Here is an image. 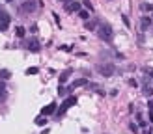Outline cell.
<instances>
[{
    "mask_svg": "<svg viewBox=\"0 0 153 134\" xmlns=\"http://www.w3.org/2000/svg\"><path fill=\"white\" fill-rule=\"evenodd\" d=\"M97 71H99L103 76H112L114 71H116V65L112 62H105V63H99V65H97Z\"/></svg>",
    "mask_w": 153,
    "mask_h": 134,
    "instance_id": "cell-1",
    "label": "cell"
},
{
    "mask_svg": "<svg viewBox=\"0 0 153 134\" xmlns=\"http://www.w3.org/2000/svg\"><path fill=\"white\" fill-rule=\"evenodd\" d=\"M97 36H99L103 41H110L112 39V26L110 24H101L97 28Z\"/></svg>",
    "mask_w": 153,
    "mask_h": 134,
    "instance_id": "cell-2",
    "label": "cell"
},
{
    "mask_svg": "<svg viewBox=\"0 0 153 134\" xmlns=\"http://www.w3.org/2000/svg\"><path fill=\"white\" fill-rule=\"evenodd\" d=\"M142 93L146 97H151L153 95V86H151V82H149V76H144V78H142Z\"/></svg>",
    "mask_w": 153,
    "mask_h": 134,
    "instance_id": "cell-3",
    "label": "cell"
},
{
    "mask_svg": "<svg viewBox=\"0 0 153 134\" xmlns=\"http://www.w3.org/2000/svg\"><path fill=\"white\" fill-rule=\"evenodd\" d=\"M36 8H38V4L34 2V0H28V2H23V4H21V11H23V13H32Z\"/></svg>",
    "mask_w": 153,
    "mask_h": 134,
    "instance_id": "cell-4",
    "label": "cell"
},
{
    "mask_svg": "<svg viewBox=\"0 0 153 134\" xmlns=\"http://www.w3.org/2000/svg\"><path fill=\"white\" fill-rule=\"evenodd\" d=\"M26 47H28V51H30V52H39V51H41L39 41H38V39H34V37L26 41Z\"/></svg>",
    "mask_w": 153,
    "mask_h": 134,
    "instance_id": "cell-5",
    "label": "cell"
},
{
    "mask_svg": "<svg viewBox=\"0 0 153 134\" xmlns=\"http://www.w3.org/2000/svg\"><path fill=\"white\" fill-rule=\"evenodd\" d=\"M10 21H11V17L4 10H0V28H8L10 26Z\"/></svg>",
    "mask_w": 153,
    "mask_h": 134,
    "instance_id": "cell-6",
    "label": "cell"
},
{
    "mask_svg": "<svg viewBox=\"0 0 153 134\" xmlns=\"http://www.w3.org/2000/svg\"><path fill=\"white\" fill-rule=\"evenodd\" d=\"M56 112V103H51V104H47V106L41 110V116H51Z\"/></svg>",
    "mask_w": 153,
    "mask_h": 134,
    "instance_id": "cell-7",
    "label": "cell"
},
{
    "mask_svg": "<svg viewBox=\"0 0 153 134\" xmlns=\"http://www.w3.org/2000/svg\"><path fill=\"white\" fill-rule=\"evenodd\" d=\"M65 10H67V11H79V10H80V2H75V0H71V2L65 4Z\"/></svg>",
    "mask_w": 153,
    "mask_h": 134,
    "instance_id": "cell-8",
    "label": "cell"
},
{
    "mask_svg": "<svg viewBox=\"0 0 153 134\" xmlns=\"http://www.w3.org/2000/svg\"><path fill=\"white\" fill-rule=\"evenodd\" d=\"M0 78H2V80L11 78V71H10V69H2V71H0Z\"/></svg>",
    "mask_w": 153,
    "mask_h": 134,
    "instance_id": "cell-9",
    "label": "cell"
},
{
    "mask_svg": "<svg viewBox=\"0 0 153 134\" xmlns=\"http://www.w3.org/2000/svg\"><path fill=\"white\" fill-rule=\"evenodd\" d=\"M69 75H71V69H67L65 73H62V76H60V84H64V82H67V78H69Z\"/></svg>",
    "mask_w": 153,
    "mask_h": 134,
    "instance_id": "cell-10",
    "label": "cell"
},
{
    "mask_svg": "<svg viewBox=\"0 0 153 134\" xmlns=\"http://www.w3.org/2000/svg\"><path fill=\"white\" fill-rule=\"evenodd\" d=\"M79 86H86V78H79V80H75L71 88L75 89V88H79Z\"/></svg>",
    "mask_w": 153,
    "mask_h": 134,
    "instance_id": "cell-11",
    "label": "cell"
},
{
    "mask_svg": "<svg viewBox=\"0 0 153 134\" xmlns=\"http://www.w3.org/2000/svg\"><path fill=\"white\" fill-rule=\"evenodd\" d=\"M64 104H65L67 108H69V106H73V104H76V97H73V95H71V97H67V101H65Z\"/></svg>",
    "mask_w": 153,
    "mask_h": 134,
    "instance_id": "cell-12",
    "label": "cell"
},
{
    "mask_svg": "<svg viewBox=\"0 0 153 134\" xmlns=\"http://www.w3.org/2000/svg\"><path fill=\"white\" fill-rule=\"evenodd\" d=\"M24 34H26V30L23 26H17V30H15V36L17 37H24Z\"/></svg>",
    "mask_w": 153,
    "mask_h": 134,
    "instance_id": "cell-13",
    "label": "cell"
},
{
    "mask_svg": "<svg viewBox=\"0 0 153 134\" xmlns=\"http://www.w3.org/2000/svg\"><path fill=\"white\" fill-rule=\"evenodd\" d=\"M79 17H80L82 21H88V17H90V13H88V11H84V10H79Z\"/></svg>",
    "mask_w": 153,
    "mask_h": 134,
    "instance_id": "cell-14",
    "label": "cell"
},
{
    "mask_svg": "<svg viewBox=\"0 0 153 134\" xmlns=\"http://www.w3.org/2000/svg\"><path fill=\"white\" fill-rule=\"evenodd\" d=\"M47 123V119H45V116H39L38 119H36V125H39V127H43Z\"/></svg>",
    "mask_w": 153,
    "mask_h": 134,
    "instance_id": "cell-15",
    "label": "cell"
},
{
    "mask_svg": "<svg viewBox=\"0 0 153 134\" xmlns=\"http://www.w3.org/2000/svg\"><path fill=\"white\" fill-rule=\"evenodd\" d=\"M4 99H6V86L0 84V101H4Z\"/></svg>",
    "mask_w": 153,
    "mask_h": 134,
    "instance_id": "cell-16",
    "label": "cell"
},
{
    "mask_svg": "<svg viewBox=\"0 0 153 134\" xmlns=\"http://www.w3.org/2000/svg\"><path fill=\"white\" fill-rule=\"evenodd\" d=\"M151 24V19H148V17H144L142 19V28H144V30H146V28H148Z\"/></svg>",
    "mask_w": 153,
    "mask_h": 134,
    "instance_id": "cell-17",
    "label": "cell"
},
{
    "mask_svg": "<svg viewBox=\"0 0 153 134\" xmlns=\"http://www.w3.org/2000/svg\"><path fill=\"white\" fill-rule=\"evenodd\" d=\"M26 75H38V67H28L26 69Z\"/></svg>",
    "mask_w": 153,
    "mask_h": 134,
    "instance_id": "cell-18",
    "label": "cell"
},
{
    "mask_svg": "<svg viewBox=\"0 0 153 134\" xmlns=\"http://www.w3.org/2000/svg\"><path fill=\"white\" fill-rule=\"evenodd\" d=\"M148 106H149V121H153V101L148 103Z\"/></svg>",
    "mask_w": 153,
    "mask_h": 134,
    "instance_id": "cell-19",
    "label": "cell"
},
{
    "mask_svg": "<svg viewBox=\"0 0 153 134\" xmlns=\"http://www.w3.org/2000/svg\"><path fill=\"white\" fill-rule=\"evenodd\" d=\"M65 112H67V106H65V104H62V106L58 108V116H64Z\"/></svg>",
    "mask_w": 153,
    "mask_h": 134,
    "instance_id": "cell-20",
    "label": "cell"
},
{
    "mask_svg": "<svg viewBox=\"0 0 153 134\" xmlns=\"http://www.w3.org/2000/svg\"><path fill=\"white\" fill-rule=\"evenodd\" d=\"M140 10H142V11H149V10H153V6H151V4H142Z\"/></svg>",
    "mask_w": 153,
    "mask_h": 134,
    "instance_id": "cell-21",
    "label": "cell"
},
{
    "mask_svg": "<svg viewBox=\"0 0 153 134\" xmlns=\"http://www.w3.org/2000/svg\"><path fill=\"white\" fill-rule=\"evenodd\" d=\"M95 26H97V21H93V23H86V28H88V30H93Z\"/></svg>",
    "mask_w": 153,
    "mask_h": 134,
    "instance_id": "cell-22",
    "label": "cell"
},
{
    "mask_svg": "<svg viewBox=\"0 0 153 134\" xmlns=\"http://www.w3.org/2000/svg\"><path fill=\"white\" fill-rule=\"evenodd\" d=\"M138 127H142V129L146 127V121L142 119V116H140V114H138Z\"/></svg>",
    "mask_w": 153,
    "mask_h": 134,
    "instance_id": "cell-23",
    "label": "cell"
},
{
    "mask_svg": "<svg viewBox=\"0 0 153 134\" xmlns=\"http://www.w3.org/2000/svg\"><path fill=\"white\" fill-rule=\"evenodd\" d=\"M129 129H131V132H135V134H138V127H136L135 123H131V125H129Z\"/></svg>",
    "mask_w": 153,
    "mask_h": 134,
    "instance_id": "cell-24",
    "label": "cell"
},
{
    "mask_svg": "<svg viewBox=\"0 0 153 134\" xmlns=\"http://www.w3.org/2000/svg\"><path fill=\"white\" fill-rule=\"evenodd\" d=\"M121 21H123V24H125V26H131V23H129V19H127V15H123V17H121Z\"/></svg>",
    "mask_w": 153,
    "mask_h": 134,
    "instance_id": "cell-25",
    "label": "cell"
},
{
    "mask_svg": "<svg viewBox=\"0 0 153 134\" xmlns=\"http://www.w3.org/2000/svg\"><path fill=\"white\" fill-rule=\"evenodd\" d=\"M149 76H153V69H151V71H149Z\"/></svg>",
    "mask_w": 153,
    "mask_h": 134,
    "instance_id": "cell-26",
    "label": "cell"
}]
</instances>
